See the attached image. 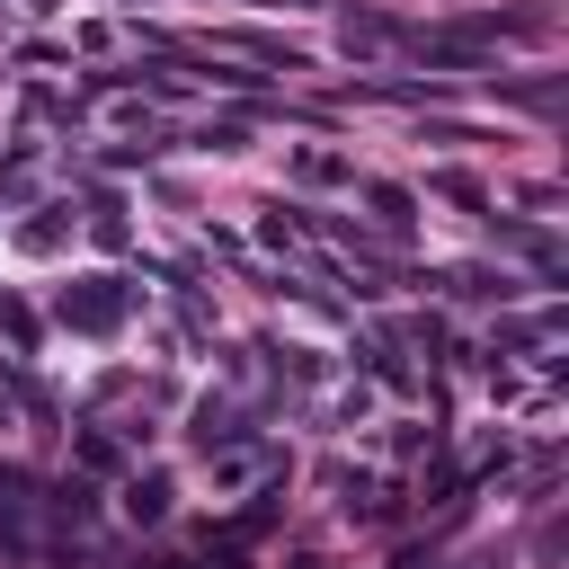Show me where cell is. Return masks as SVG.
I'll return each instance as SVG.
<instances>
[{
    "mask_svg": "<svg viewBox=\"0 0 569 569\" xmlns=\"http://www.w3.org/2000/svg\"><path fill=\"white\" fill-rule=\"evenodd\" d=\"M124 311V293H107V284H89V293H62V320H80V329H107Z\"/></svg>",
    "mask_w": 569,
    "mask_h": 569,
    "instance_id": "cell-1",
    "label": "cell"
},
{
    "mask_svg": "<svg viewBox=\"0 0 569 569\" xmlns=\"http://www.w3.org/2000/svg\"><path fill=\"white\" fill-rule=\"evenodd\" d=\"M160 507H169V480H133L124 489V516H160Z\"/></svg>",
    "mask_w": 569,
    "mask_h": 569,
    "instance_id": "cell-2",
    "label": "cell"
}]
</instances>
